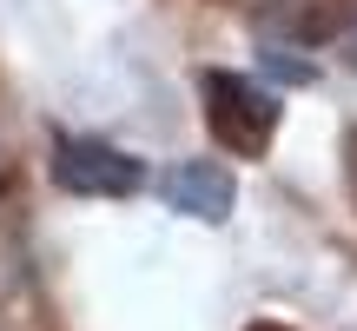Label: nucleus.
I'll return each mask as SVG.
<instances>
[{"mask_svg": "<svg viewBox=\"0 0 357 331\" xmlns=\"http://www.w3.org/2000/svg\"><path fill=\"white\" fill-rule=\"evenodd\" d=\"M199 93H205V126H212V140L225 146V153L258 159L271 146V133H278V100H271L265 87H252L245 73H205Z\"/></svg>", "mask_w": 357, "mask_h": 331, "instance_id": "obj_1", "label": "nucleus"}, {"mask_svg": "<svg viewBox=\"0 0 357 331\" xmlns=\"http://www.w3.org/2000/svg\"><path fill=\"white\" fill-rule=\"evenodd\" d=\"M53 179L73 199H132L146 186V166L132 153H119V146H106V140L66 133V140H53Z\"/></svg>", "mask_w": 357, "mask_h": 331, "instance_id": "obj_2", "label": "nucleus"}, {"mask_svg": "<svg viewBox=\"0 0 357 331\" xmlns=\"http://www.w3.org/2000/svg\"><path fill=\"white\" fill-rule=\"evenodd\" d=\"M159 199H166L172 212H185V219L218 226V219L231 212V172L212 166V159H178L172 172H159Z\"/></svg>", "mask_w": 357, "mask_h": 331, "instance_id": "obj_3", "label": "nucleus"}, {"mask_svg": "<svg viewBox=\"0 0 357 331\" xmlns=\"http://www.w3.org/2000/svg\"><path fill=\"white\" fill-rule=\"evenodd\" d=\"M13 285H20V245H13V239H0V298H7Z\"/></svg>", "mask_w": 357, "mask_h": 331, "instance_id": "obj_4", "label": "nucleus"}, {"mask_svg": "<svg viewBox=\"0 0 357 331\" xmlns=\"http://www.w3.org/2000/svg\"><path fill=\"white\" fill-rule=\"evenodd\" d=\"M265 66H271L278 80H311V66H305V60H291V53H265Z\"/></svg>", "mask_w": 357, "mask_h": 331, "instance_id": "obj_5", "label": "nucleus"}, {"mask_svg": "<svg viewBox=\"0 0 357 331\" xmlns=\"http://www.w3.org/2000/svg\"><path fill=\"white\" fill-rule=\"evenodd\" d=\"M344 179H351V199H357V133L344 140Z\"/></svg>", "mask_w": 357, "mask_h": 331, "instance_id": "obj_6", "label": "nucleus"}, {"mask_svg": "<svg viewBox=\"0 0 357 331\" xmlns=\"http://www.w3.org/2000/svg\"><path fill=\"white\" fill-rule=\"evenodd\" d=\"M252 331H291V325H278V318H258V325H252Z\"/></svg>", "mask_w": 357, "mask_h": 331, "instance_id": "obj_7", "label": "nucleus"}, {"mask_svg": "<svg viewBox=\"0 0 357 331\" xmlns=\"http://www.w3.org/2000/svg\"><path fill=\"white\" fill-rule=\"evenodd\" d=\"M344 53H351V66H357V27H351V40H344Z\"/></svg>", "mask_w": 357, "mask_h": 331, "instance_id": "obj_8", "label": "nucleus"}]
</instances>
